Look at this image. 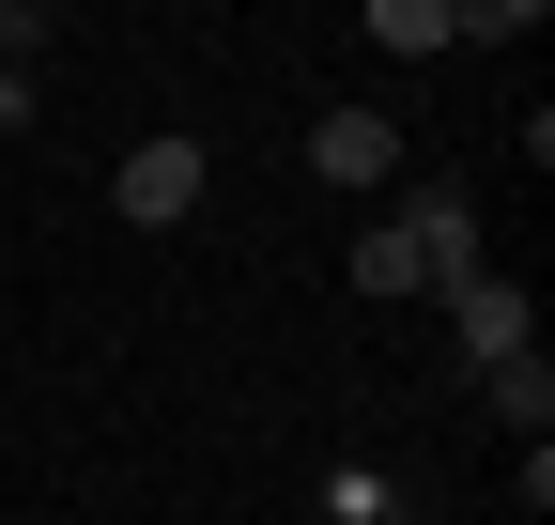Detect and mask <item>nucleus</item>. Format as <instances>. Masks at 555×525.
<instances>
[{
  "label": "nucleus",
  "instance_id": "39448f33",
  "mask_svg": "<svg viewBox=\"0 0 555 525\" xmlns=\"http://www.w3.org/2000/svg\"><path fill=\"white\" fill-rule=\"evenodd\" d=\"M478 402H494V418L540 448V418H555V356H509V371H478Z\"/></svg>",
  "mask_w": 555,
  "mask_h": 525
},
{
  "label": "nucleus",
  "instance_id": "0eeeda50",
  "mask_svg": "<svg viewBox=\"0 0 555 525\" xmlns=\"http://www.w3.org/2000/svg\"><path fill=\"white\" fill-rule=\"evenodd\" d=\"M371 47H401V62H433V47H448V0H371Z\"/></svg>",
  "mask_w": 555,
  "mask_h": 525
},
{
  "label": "nucleus",
  "instance_id": "20e7f679",
  "mask_svg": "<svg viewBox=\"0 0 555 525\" xmlns=\"http://www.w3.org/2000/svg\"><path fill=\"white\" fill-rule=\"evenodd\" d=\"M309 170H324V185H401V124H386V108H324V124H309Z\"/></svg>",
  "mask_w": 555,
  "mask_h": 525
},
{
  "label": "nucleus",
  "instance_id": "f03ea898",
  "mask_svg": "<svg viewBox=\"0 0 555 525\" xmlns=\"http://www.w3.org/2000/svg\"><path fill=\"white\" fill-rule=\"evenodd\" d=\"M386 232L416 247V279H433V294H463L478 262H494V247H478V185H401V217H386Z\"/></svg>",
  "mask_w": 555,
  "mask_h": 525
},
{
  "label": "nucleus",
  "instance_id": "f257e3e1",
  "mask_svg": "<svg viewBox=\"0 0 555 525\" xmlns=\"http://www.w3.org/2000/svg\"><path fill=\"white\" fill-rule=\"evenodd\" d=\"M201 185H217V155H201V140H139V155L108 170V217H124V232H185Z\"/></svg>",
  "mask_w": 555,
  "mask_h": 525
},
{
  "label": "nucleus",
  "instance_id": "7ed1b4c3",
  "mask_svg": "<svg viewBox=\"0 0 555 525\" xmlns=\"http://www.w3.org/2000/svg\"><path fill=\"white\" fill-rule=\"evenodd\" d=\"M448 341H463V371H509V356H540V309H525V279H494V262H478V279L448 294Z\"/></svg>",
  "mask_w": 555,
  "mask_h": 525
},
{
  "label": "nucleus",
  "instance_id": "1a4fd4ad",
  "mask_svg": "<svg viewBox=\"0 0 555 525\" xmlns=\"http://www.w3.org/2000/svg\"><path fill=\"white\" fill-rule=\"evenodd\" d=\"M16 108H31V78H16V62H0V124H16Z\"/></svg>",
  "mask_w": 555,
  "mask_h": 525
},
{
  "label": "nucleus",
  "instance_id": "6e6552de",
  "mask_svg": "<svg viewBox=\"0 0 555 525\" xmlns=\"http://www.w3.org/2000/svg\"><path fill=\"white\" fill-rule=\"evenodd\" d=\"M31 47H47V31H31V16H16V0H0V62H31Z\"/></svg>",
  "mask_w": 555,
  "mask_h": 525
},
{
  "label": "nucleus",
  "instance_id": "423d86ee",
  "mask_svg": "<svg viewBox=\"0 0 555 525\" xmlns=\"http://www.w3.org/2000/svg\"><path fill=\"white\" fill-rule=\"evenodd\" d=\"M356 294H386V309H401V294H433V279H416V247H401V232H386V217H371V232H356Z\"/></svg>",
  "mask_w": 555,
  "mask_h": 525
}]
</instances>
